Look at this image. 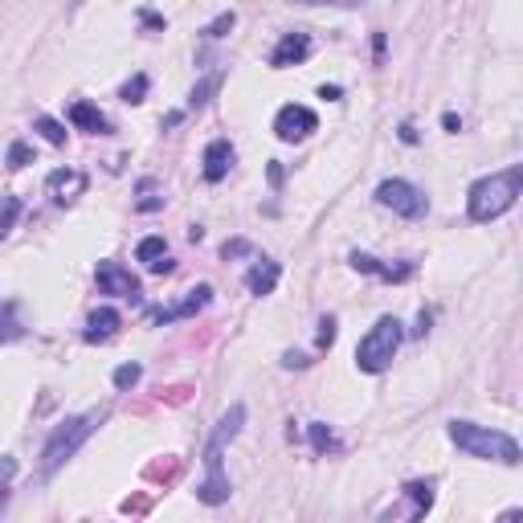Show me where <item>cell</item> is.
<instances>
[{
  "mask_svg": "<svg viewBox=\"0 0 523 523\" xmlns=\"http://www.w3.org/2000/svg\"><path fill=\"white\" fill-rule=\"evenodd\" d=\"M241 425H246V405H229V413L221 417V422L213 425V433H208V446H205V483L197 486V499L208 503V507H217V503L229 499V475H225V446H229L233 438L241 433Z\"/></svg>",
  "mask_w": 523,
  "mask_h": 523,
  "instance_id": "obj_1",
  "label": "cell"
},
{
  "mask_svg": "<svg viewBox=\"0 0 523 523\" xmlns=\"http://www.w3.org/2000/svg\"><path fill=\"white\" fill-rule=\"evenodd\" d=\"M519 193H523V168H519V164L495 172V176L475 180V185H470V197H466L470 221L486 225V221H495V217H503L519 200Z\"/></svg>",
  "mask_w": 523,
  "mask_h": 523,
  "instance_id": "obj_2",
  "label": "cell"
},
{
  "mask_svg": "<svg viewBox=\"0 0 523 523\" xmlns=\"http://www.w3.org/2000/svg\"><path fill=\"white\" fill-rule=\"evenodd\" d=\"M450 442L470 458L483 462H503V466H519V442L511 433H499L491 425H475V422H450Z\"/></svg>",
  "mask_w": 523,
  "mask_h": 523,
  "instance_id": "obj_3",
  "label": "cell"
},
{
  "mask_svg": "<svg viewBox=\"0 0 523 523\" xmlns=\"http://www.w3.org/2000/svg\"><path fill=\"white\" fill-rule=\"evenodd\" d=\"M102 425V409H91V413H82V417H69V422H62L54 433H49V442H46V450H41V475L46 478H54L58 470L66 466L69 458L78 454V446H82L86 438H91L94 430Z\"/></svg>",
  "mask_w": 523,
  "mask_h": 523,
  "instance_id": "obj_4",
  "label": "cell"
},
{
  "mask_svg": "<svg viewBox=\"0 0 523 523\" xmlns=\"http://www.w3.org/2000/svg\"><path fill=\"white\" fill-rule=\"evenodd\" d=\"M400 339H405V331L392 315L377 319V327L368 331V336L360 339V347H356V368L360 372H385L392 364V356H397Z\"/></svg>",
  "mask_w": 523,
  "mask_h": 523,
  "instance_id": "obj_5",
  "label": "cell"
},
{
  "mask_svg": "<svg viewBox=\"0 0 523 523\" xmlns=\"http://www.w3.org/2000/svg\"><path fill=\"white\" fill-rule=\"evenodd\" d=\"M377 200L385 208H392L397 217H405V221H417V217H425V208H430L425 193L413 188L409 180H385V185L377 188Z\"/></svg>",
  "mask_w": 523,
  "mask_h": 523,
  "instance_id": "obj_6",
  "label": "cell"
},
{
  "mask_svg": "<svg viewBox=\"0 0 523 523\" xmlns=\"http://www.w3.org/2000/svg\"><path fill=\"white\" fill-rule=\"evenodd\" d=\"M315 127H319V115L311 107H299V102H286L274 115V135L283 139V144H299V139H307Z\"/></svg>",
  "mask_w": 523,
  "mask_h": 523,
  "instance_id": "obj_7",
  "label": "cell"
},
{
  "mask_svg": "<svg viewBox=\"0 0 523 523\" xmlns=\"http://www.w3.org/2000/svg\"><path fill=\"white\" fill-rule=\"evenodd\" d=\"M99 291L102 294H115V299H139V278L123 270L119 262H99Z\"/></svg>",
  "mask_w": 523,
  "mask_h": 523,
  "instance_id": "obj_8",
  "label": "cell"
},
{
  "mask_svg": "<svg viewBox=\"0 0 523 523\" xmlns=\"http://www.w3.org/2000/svg\"><path fill=\"white\" fill-rule=\"evenodd\" d=\"M307 58H311V37L307 33H286V37L274 46V54H270V66L286 69V66L307 62Z\"/></svg>",
  "mask_w": 523,
  "mask_h": 523,
  "instance_id": "obj_9",
  "label": "cell"
},
{
  "mask_svg": "<svg viewBox=\"0 0 523 523\" xmlns=\"http://www.w3.org/2000/svg\"><path fill=\"white\" fill-rule=\"evenodd\" d=\"M229 168H233V144L229 139H213L205 147V180L208 185H221L229 176Z\"/></svg>",
  "mask_w": 523,
  "mask_h": 523,
  "instance_id": "obj_10",
  "label": "cell"
},
{
  "mask_svg": "<svg viewBox=\"0 0 523 523\" xmlns=\"http://www.w3.org/2000/svg\"><path fill=\"white\" fill-rule=\"evenodd\" d=\"M208 299H213V291H208V286H197V291H188V299H185V303H176V307H160V311H152V319H155V324L188 319V315H197L200 307H208Z\"/></svg>",
  "mask_w": 523,
  "mask_h": 523,
  "instance_id": "obj_11",
  "label": "cell"
},
{
  "mask_svg": "<svg viewBox=\"0 0 523 523\" xmlns=\"http://www.w3.org/2000/svg\"><path fill=\"white\" fill-rule=\"evenodd\" d=\"M352 266L364 270V274L385 278V283H405V278L413 274V262H400V266H385V262H377V258H368V254H352Z\"/></svg>",
  "mask_w": 523,
  "mask_h": 523,
  "instance_id": "obj_12",
  "label": "cell"
},
{
  "mask_svg": "<svg viewBox=\"0 0 523 523\" xmlns=\"http://www.w3.org/2000/svg\"><path fill=\"white\" fill-rule=\"evenodd\" d=\"M278 278H283V266H278V262H266V258H262L258 266L246 274V286H250V294H258V299H262V294H270V291L278 286Z\"/></svg>",
  "mask_w": 523,
  "mask_h": 523,
  "instance_id": "obj_13",
  "label": "cell"
},
{
  "mask_svg": "<svg viewBox=\"0 0 523 523\" xmlns=\"http://www.w3.org/2000/svg\"><path fill=\"white\" fill-rule=\"evenodd\" d=\"M69 123H74L78 131H91V135H102V131H107L102 111L91 107V102H74V107H69Z\"/></svg>",
  "mask_w": 523,
  "mask_h": 523,
  "instance_id": "obj_14",
  "label": "cell"
},
{
  "mask_svg": "<svg viewBox=\"0 0 523 523\" xmlns=\"http://www.w3.org/2000/svg\"><path fill=\"white\" fill-rule=\"evenodd\" d=\"M119 331V311H111V307H102V311H94L91 315V327H86V339L91 344H99V339H111Z\"/></svg>",
  "mask_w": 523,
  "mask_h": 523,
  "instance_id": "obj_15",
  "label": "cell"
},
{
  "mask_svg": "<svg viewBox=\"0 0 523 523\" xmlns=\"http://www.w3.org/2000/svg\"><path fill=\"white\" fill-rule=\"evenodd\" d=\"M49 188H54L58 200L66 205V200H74L86 188V176H82V172H66L62 168V172H54V176H49Z\"/></svg>",
  "mask_w": 523,
  "mask_h": 523,
  "instance_id": "obj_16",
  "label": "cell"
},
{
  "mask_svg": "<svg viewBox=\"0 0 523 523\" xmlns=\"http://www.w3.org/2000/svg\"><path fill=\"white\" fill-rule=\"evenodd\" d=\"M135 258H139V262H147V266L155 270L164 258H168V246H164V238H144V241L135 246Z\"/></svg>",
  "mask_w": 523,
  "mask_h": 523,
  "instance_id": "obj_17",
  "label": "cell"
},
{
  "mask_svg": "<svg viewBox=\"0 0 523 523\" xmlns=\"http://www.w3.org/2000/svg\"><path fill=\"white\" fill-rule=\"evenodd\" d=\"M433 483H409L405 486V495H409V499H413V516H425V511H430L433 507Z\"/></svg>",
  "mask_w": 523,
  "mask_h": 523,
  "instance_id": "obj_18",
  "label": "cell"
},
{
  "mask_svg": "<svg viewBox=\"0 0 523 523\" xmlns=\"http://www.w3.org/2000/svg\"><path fill=\"white\" fill-rule=\"evenodd\" d=\"M16 217H21V200L5 197V200H0V238H8V233H13Z\"/></svg>",
  "mask_w": 523,
  "mask_h": 523,
  "instance_id": "obj_19",
  "label": "cell"
},
{
  "mask_svg": "<svg viewBox=\"0 0 523 523\" xmlns=\"http://www.w3.org/2000/svg\"><path fill=\"white\" fill-rule=\"evenodd\" d=\"M33 127L41 131V139H46V144H54V147H62V144H66V127L58 123V119L41 115V119H37V123H33Z\"/></svg>",
  "mask_w": 523,
  "mask_h": 523,
  "instance_id": "obj_20",
  "label": "cell"
},
{
  "mask_svg": "<svg viewBox=\"0 0 523 523\" xmlns=\"http://www.w3.org/2000/svg\"><path fill=\"white\" fill-rule=\"evenodd\" d=\"M217 91H221V74H208L200 86H193V99H188V107H205Z\"/></svg>",
  "mask_w": 523,
  "mask_h": 523,
  "instance_id": "obj_21",
  "label": "cell"
},
{
  "mask_svg": "<svg viewBox=\"0 0 523 523\" xmlns=\"http://www.w3.org/2000/svg\"><path fill=\"white\" fill-rule=\"evenodd\" d=\"M21 336V324H16V303H5L0 307V344L5 339H16Z\"/></svg>",
  "mask_w": 523,
  "mask_h": 523,
  "instance_id": "obj_22",
  "label": "cell"
},
{
  "mask_svg": "<svg viewBox=\"0 0 523 523\" xmlns=\"http://www.w3.org/2000/svg\"><path fill=\"white\" fill-rule=\"evenodd\" d=\"M233 21H238V16H233V13H221V16H217V21H213V25H205V37H208V41L225 37V33H229V29H233Z\"/></svg>",
  "mask_w": 523,
  "mask_h": 523,
  "instance_id": "obj_23",
  "label": "cell"
},
{
  "mask_svg": "<svg viewBox=\"0 0 523 523\" xmlns=\"http://www.w3.org/2000/svg\"><path fill=\"white\" fill-rule=\"evenodd\" d=\"M144 94H147V74H135L123 86V102H144Z\"/></svg>",
  "mask_w": 523,
  "mask_h": 523,
  "instance_id": "obj_24",
  "label": "cell"
},
{
  "mask_svg": "<svg viewBox=\"0 0 523 523\" xmlns=\"http://www.w3.org/2000/svg\"><path fill=\"white\" fill-rule=\"evenodd\" d=\"M33 160V152H29V144H13V147H8V168H25V164H29Z\"/></svg>",
  "mask_w": 523,
  "mask_h": 523,
  "instance_id": "obj_25",
  "label": "cell"
},
{
  "mask_svg": "<svg viewBox=\"0 0 523 523\" xmlns=\"http://www.w3.org/2000/svg\"><path fill=\"white\" fill-rule=\"evenodd\" d=\"M139 380V364H123V368H115V389H131Z\"/></svg>",
  "mask_w": 523,
  "mask_h": 523,
  "instance_id": "obj_26",
  "label": "cell"
},
{
  "mask_svg": "<svg viewBox=\"0 0 523 523\" xmlns=\"http://www.w3.org/2000/svg\"><path fill=\"white\" fill-rule=\"evenodd\" d=\"M311 442H315L319 450H327V446H331V433H327V425H319V422L311 425Z\"/></svg>",
  "mask_w": 523,
  "mask_h": 523,
  "instance_id": "obj_27",
  "label": "cell"
},
{
  "mask_svg": "<svg viewBox=\"0 0 523 523\" xmlns=\"http://www.w3.org/2000/svg\"><path fill=\"white\" fill-rule=\"evenodd\" d=\"M291 5H336V8H356L364 0H291Z\"/></svg>",
  "mask_w": 523,
  "mask_h": 523,
  "instance_id": "obj_28",
  "label": "cell"
},
{
  "mask_svg": "<svg viewBox=\"0 0 523 523\" xmlns=\"http://www.w3.org/2000/svg\"><path fill=\"white\" fill-rule=\"evenodd\" d=\"M319 327H324L319 331V347H331V339H336V319H324Z\"/></svg>",
  "mask_w": 523,
  "mask_h": 523,
  "instance_id": "obj_29",
  "label": "cell"
},
{
  "mask_svg": "<svg viewBox=\"0 0 523 523\" xmlns=\"http://www.w3.org/2000/svg\"><path fill=\"white\" fill-rule=\"evenodd\" d=\"M13 475H16V462L13 458H0V483H8Z\"/></svg>",
  "mask_w": 523,
  "mask_h": 523,
  "instance_id": "obj_30",
  "label": "cell"
},
{
  "mask_svg": "<svg viewBox=\"0 0 523 523\" xmlns=\"http://www.w3.org/2000/svg\"><path fill=\"white\" fill-rule=\"evenodd\" d=\"M319 99H339V86H319Z\"/></svg>",
  "mask_w": 523,
  "mask_h": 523,
  "instance_id": "obj_31",
  "label": "cell"
},
{
  "mask_svg": "<svg viewBox=\"0 0 523 523\" xmlns=\"http://www.w3.org/2000/svg\"><path fill=\"white\" fill-rule=\"evenodd\" d=\"M442 123H446V131H458V127H462V119H458V115H446Z\"/></svg>",
  "mask_w": 523,
  "mask_h": 523,
  "instance_id": "obj_32",
  "label": "cell"
},
{
  "mask_svg": "<svg viewBox=\"0 0 523 523\" xmlns=\"http://www.w3.org/2000/svg\"><path fill=\"white\" fill-rule=\"evenodd\" d=\"M5 507H8V486L0 483V511H5Z\"/></svg>",
  "mask_w": 523,
  "mask_h": 523,
  "instance_id": "obj_33",
  "label": "cell"
}]
</instances>
